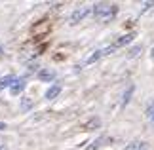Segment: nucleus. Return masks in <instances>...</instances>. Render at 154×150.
Listing matches in <instances>:
<instances>
[{"label":"nucleus","instance_id":"18","mask_svg":"<svg viewBox=\"0 0 154 150\" xmlns=\"http://www.w3.org/2000/svg\"><path fill=\"white\" fill-rule=\"evenodd\" d=\"M150 55H152V57H154V47H152V51H150Z\"/></svg>","mask_w":154,"mask_h":150},{"label":"nucleus","instance_id":"1","mask_svg":"<svg viewBox=\"0 0 154 150\" xmlns=\"http://www.w3.org/2000/svg\"><path fill=\"white\" fill-rule=\"evenodd\" d=\"M118 14V6L116 4H105V2H99L93 6V15H95L97 21H112Z\"/></svg>","mask_w":154,"mask_h":150},{"label":"nucleus","instance_id":"13","mask_svg":"<svg viewBox=\"0 0 154 150\" xmlns=\"http://www.w3.org/2000/svg\"><path fill=\"white\" fill-rule=\"evenodd\" d=\"M31 106H32V101L29 99V97H23V99H21V110H23V112H27Z\"/></svg>","mask_w":154,"mask_h":150},{"label":"nucleus","instance_id":"16","mask_svg":"<svg viewBox=\"0 0 154 150\" xmlns=\"http://www.w3.org/2000/svg\"><path fill=\"white\" fill-rule=\"evenodd\" d=\"M2 129H6V124H4V122H0V131H2Z\"/></svg>","mask_w":154,"mask_h":150},{"label":"nucleus","instance_id":"2","mask_svg":"<svg viewBox=\"0 0 154 150\" xmlns=\"http://www.w3.org/2000/svg\"><path fill=\"white\" fill-rule=\"evenodd\" d=\"M116 47L114 46H109V47H105V50H97V51H93V55H90L86 59V65H91V63H95V61H99L101 57H105V55H109V53H112Z\"/></svg>","mask_w":154,"mask_h":150},{"label":"nucleus","instance_id":"4","mask_svg":"<svg viewBox=\"0 0 154 150\" xmlns=\"http://www.w3.org/2000/svg\"><path fill=\"white\" fill-rule=\"evenodd\" d=\"M25 86H27L25 78H15V80H14V84L10 86V93H11V95H19V93H23V89H25Z\"/></svg>","mask_w":154,"mask_h":150},{"label":"nucleus","instance_id":"14","mask_svg":"<svg viewBox=\"0 0 154 150\" xmlns=\"http://www.w3.org/2000/svg\"><path fill=\"white\" fill-rule=\"evenodd\" d=\"M146 118H149L150 122L154 124V103H150V106L146 109Z\"/></svg>","mask_w":154,"mask_h":150},{"label":"nucleus","instance_id":"8","mask_svg":"<svg viewBox=\"0 0 154 150\" xmlns=\"http://www.w3.org/2000/svg\"><path fill=\"white\" fill-rule=\"evenodd\" d=\"M14 80H15V76H14V74H8V76L0 78V91H2L4 87H10L11 84H14Z\"/></svg>","mask_w":154,"mask_h":150},{"label":"nucleus","instance_id":"19","mask_svg":"<svg viewBox=\"0 0 154 150\" xmlns=\"http://www.w3.org/2000/svg\"><path fill=\"white\" fill-rule=\"evenodd\" d=\"M0 51H2V47H0Z\"/></svg>","mask_w":154,"mask_h":150},{"label":"nucleus","instance_id":"10","mask_svg":"<svg viewBox=\"0 0 154 150\" xmlns=\"http://www.w3.org/2000/svg\"><path fill=\"white\" fill-rule=\"evenodd\" d=\"M133 91H135V86H129V87L126 89V93H124V97H122V106H126V105L129 103V99H131Z\"/></svg>","mask_w":154,"mask_h":150},{"label":"nucleus","instance_id":"17","mask_svg":"<svg viewBox=\"0 0 154 150\" xmlns=\"http://www.w3.org/2000/svg\"><path fill=\"white\" fill-rule=\"evenodd\" d=\"M0 150H8V148H6V146H4V145H0Z\"/></svg>","mask_w":154,"mask_h":150},{"label":"nucleus","instance_id":"5","mask_svg":"<svg viewBox=\"0 0 154 150\" xmlns=\"http://www.w3.org/2000/svg\"><path fill=\"white\" fill-rule=\"evenodd\" d=\"M133 38H135V32H128V34H124V36H120V38H118V40H116L112 46H114V47H122V46L129 44V42H131Z\"/></svg>","mask_w":154,"mask_h":150},{"label":"nucleus","instance_id":"9","mask_svg":"<svg viewBox=\"0 0 154 150\" xmlns=\"http://www.w3.org/2000/svg\"><path fill=\"white\" fill-rule=\"evenodd\" d=\"M99 125H101V120H99V118H91L90 122L84 124V129H86V131H91V129H97Z\"/></svg>","mask_w":154,"mask_h":150},{"label":"nucleus","instance_id":"12","mask_svg":"<svg viewBox=\"0 0 154 150\" xmlns=\"http://www.w3.org/2000/svg\"><path fill=\"white\" fill-rule=\"evenodd\" d=\"M105 141H106V139H105V137H99V139H95V141H93V142H91V145H90V146H88L86 150H97V148H99V146H101V145H103V142H105Z\"/></svg>","mask_w":154,"mask_h":150},{"label":"nucleus","instance_id":"6","mask_svg":"<svg viewBox=\"0 0 154 150\" xmlns=\"http://www.w3.org/2000/svg\"><path fill=\"white\" fill-rule=\"evenodd\" d=\"M38 78H40L42 82H51L53 78H55V72H53V70H50V69H42V70L38 72Z\"/></svg>","mask_w":154,"mask_h":150},{"label":"nucleus","instance_id":"7","mask_svg":"<svg viewBox=\"0 0 154 150\" xmlns=\"http://www.w3.org/2000/svg\"><path fill=\"white\" fill-rule=\"evenodd\" d=\"M59 93H61V86H57V84H55V86H51V87L48 89V91H46L44 97L48 99V101H51V99H55Z\"/></svg>","mask_w":154,"mask_h":150},{"label":"nucleus","instance_id":"15","mask_svg":"<svg viewBox=\"0 0 154 150\" xmlns=\"http://www.w3.org/2000/svg\"><path fill=\"white\" fill-rule=\"evenodd\" d=\"M141 50H143V46H135V47H131V50H129V57H137Z\"/></svg>","mask_w":154,"mask_h":150},{"label":"nucleus","instance_id":"11","mask_svg":"<svg viewBox=\"0 0 154 150\" xmlns=\"http://www.w3.org/2000/svg\"><path fill=\"white\" fill-rule=\"evenodd\" d=\"M124 150H145V142L141 141H135V142H129V145L124 148Z\"/></svg>","mask_w":154,"mask_h":150},{"label":"nucleus","instance_id":"3","mask_svg":"<svg viewBox=\"0 0 154 150\" xmlns=\"http://www.w3.org/2000/svg\"><path fill=\"white\" fill-rule=\"evenodd\" d=\"M90 8H86V6H80V8H76L74 11H72V15H70V25H76V23H80L84 17L90 14Z\"/></svg>","mask_w":154,"mask_h":150}]
</instances>
